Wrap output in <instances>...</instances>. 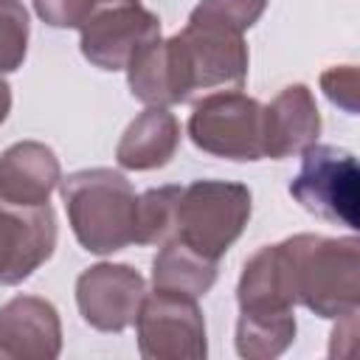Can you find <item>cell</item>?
<instances>
[{
    "label": "cell",
    "mask_w": 360,
    "mask_h": 360,
    "mask_svg": "<svg viewBox=\"0 0 360 360\" xmlns=\"http://www.w3.org/2000/svg\"><path fill=\"white\" fill-rule=\"evenodd\" d=\"M245 34L188 20L169 39L141 48L127 65L129 93L146 107H172L194 101L211 90H242L248 79Z\"/></svg>",
    "instance_id": "6da1fadb"
},
{
    "label": "cell",
    "mask_w": 360,
    "mask_h": 360,
    "mask_svg": "<svg viewBox=\"0 0 360 360\" xmlns=\"http://www.w3.org/2000/svg\"><path fill=\"white\" fill-rule=\"evenodd\" d=\"M290 264L295 304L321 318H343L360 307L357 236L295 233L281 242Z\"/></svg>",
    "instance_id": "7a4b0ae2"
},
{
    "label": "cell",
    "mask_w": 360,
    "mask_h": 360,
    "mask_svg": "<svg viewBox=\"0 0 360 360\" xmlns=\"http://www.w3.org/2000/svg\"><path fill=\"white\" fill-rule=\"evenodd\" d=\"M76 242L96 256H110L135 242L138 194L115 169H82L59 180Z\"/></svg>",
    "instance_id": "3957f363"
},
{
    "label": "cell",
    "mask_w": 360,
    "mask_h": 360,
    "mask_svg": "<svg viewBox=\"0 0 360 360\" xmlns=\"http://www.w3.org/2000/svg\"><path fill=\"white\" fill-rule=\"evenodd\" d=\"M253 211L250 188L231 180H194L180 186L172 239L219 262L242 236Z\"/></svg>",
    "instance_id": "277c9868"
},
{
    "label": "cell",
    "mask_w": 360,
    "mask_h": 360,
    "mask_svg": "<svg viewBox=\"0 0 360 360\" xmlns=\"http://www.w3.org/2000/svg\"><path fill=\"white\" fill-rule=\"evenodd\" d=\"M262 112L264 107L256 98L239 90H217L194 104L186 129L191 143L205 155L225 160H262Z\"/></svg>",
    "instance_id": "5b68a950"
},
{
    "label": "cell",
    "mask_w": 360,
    "mask_h": 360,
    "mask_svg": "<svg viewBox=\"0 0 360 360\" xmlns=\"http://www.w3.org/2000/svg\"><path fill=\"white\" fill-rule=\"evenodd\" d=\"M357 183L360 169L352 152L312 143L301 152V169L290 183V194L304 211L357 231Z\"/></svg>",
    "instance_id": "8992f818"
},
{
    "label": "cell",
    "mask_w": 360,
    "mask_h": 360,
    "mask_svg": "<svg viewBox=\"0 0 360 360\" xmlns=\"http://www.w3.org/2000/svg\"><path fill=\"white\" fill-rule=\"evenodd\" d=\"M135 335L146 360H202L208 354L202 309L197 298L183 292H146L135 318Z\"/></svg>",
    "instance_id": "52a82bcc"
},
{
    "label": "cell",
    "mask_w": 360,
    "mask_h": 360,
    "mask_svg": "<svg viewBox=\"0 0 360 360\" xmlns=\"http://www.w3.org/2000/svg\"><path fill=\"white\" fill-rule=\"evenodd\" d=\"M82 56L98 70H127L132 56L160 37V20L141 0H118L96 11L82 28Z\"/></svg>",
    "instance_id": "ba28073f"
},
{
    "label": "cell",
    "mask_w": 360,
    "mask_h": 360,
    "mask_svg": "<svg viewBox=\"0 0 360 360\" xmlns=\"http://www.w3.org/2000/svg\"><path fill=\"white\" fill-rule=\"evenodd\" d=\"M143 295L146 278L129 264L101 262L76 278V307L84 323L98 332L118 335L129 329L138 318Z\"/></svg>",
    "instance_id": "9c48e42d"
},
{
    "label": "cell",
    "mask_w": 360,
    "mask_h": 360,
    "mask_svg": "<svg viewBox=\"0 0 360 360\" xmlns=\"http://www.w3.org/2000/svg\"><path fill=\"white\" fill-rule=\"evenodd\" d=\"M56 214L48 205H8L0 200V284L25 281L53 256Z\"/></svg>",
    "instance_id": "30bf717a"
},
{
    "label": "cell",
    "mask_w": 360,
    "mask_h": 360,
    "mask_svg": "<svg viewBox=\"0 0 360 360\" xmlns=\"http://www.w3.org/2000/svg\"><path fill=\"white\" fill-rule=\"evenodd\" d=\"M62 352V321L51 301L17 295L0 307V360H53Z\"/></svg>",
    "instance_id": "8fae6325"
},
{
    "label": "cell",
    "mask_w": 360,
    "mask_h": 360,
    "mask_svg": "<svg viewBox=\"0 0 360 360\" xmlns=\"http://www.w3.org/2000/svg\"><path fill=\"white\" fill-rule=\"evenodd\" d=\"M264 158L281 160L318 143L321 112L307 84H287L262 112Z\"/></svg>",
    "instance_id": "7c38bea8"
},
{
    "label": "cell",
    "mask_w": 360,
    "mask_h": 360,
    "mask_svg": "<svg viewBox=\"0 0 360 360\" xmlns=\"http://www.w3.org/2000/svg\"><path fill=\"white\" fill-rule=\"evenodd\" d=\"M59 180V158L39 141H17L0 155V200L8 205H48Z\"/></svg>",
    "instance_id": "4fadbf2b"
},
{
    "label": "cell",
    "mask_w": 360,
    "mask_h": 360,
    "mask_svg": "<svg viewBox=\"0 0 360 360\" xmlns=\"http://www.w3.org/2000/svg\"><path fill=\"white\" fill-rule=\"evenodd\" d=\"M236 304L245 315L292 312L295 292L290 281V264L281 242L259 248L242 267L236 284Z\"/></svg>",
    "instance_id": "5bb4252c"
},
{
    "label": "cell",
    "mask_w": 360,
    "mask_h": 360,
    "mask_svg": "<svg viewBox=\"0 0 360 360\" xmlns=\"http://www.w3.org/2000/svg\"><path fill=\"white\" fill-rule=\"evenodd\" d=\"M180 146V121L169 107H146L124 129L115 160L129 172H152L166 166Z\"/></svg>",
    "instance_id": "9a60e30c"
},
{
    "label": "cell",
    "mask_w": 360,
    "mask_h": 360,
    "mask_svg": "<svg viewBox=\"0 0 360 360\" xmlns=\"http://www.w3.org/2000/svg\"><path fill=\"white\" fill-rule=\"evenodd\" d=\"M217 281V262L200 256L177 239L160 245V253L152 262V284L155 290L183 292L191 298L205 295Z\"/></svg>",
    "instance_id": "2e32d148"
},
{
    "label": "cell",
    "mask_w": 360,
    "mask_h": 360,
    "mask_svg": "<svg viewBox=\"0 0 360 360\" xmlns=\"http://www.w3.org/2000/svg\"><path fill=\"white\" fill-rule=\"evenodd\" d=\"M295 340V315H245L236 321V354L245 360H273L284 354Z\"/></svg>",
    "instance_id": "e0dca14e"
},
{
    "label": "cell",
    "mask_w": 360,
    "mask_h": 360,
    "mask_svg": "<svg viewBox=\"0 0 360 360\" xmlns=\"http://www.w3.org/2000/svg\"><path fill=\"white\" fill-rule=\"evenodd\" d=\"M180 186H160L138 194L135 245H163L174 231V205Z\"/></svg>",
    "instance_id": "ac0fdd59"
},
{
    "label": "cell",
    "mask_w": 360,
    "mask_h": 360,
    "mask_svg": "<svg viewBox=\"0 0 360 360\" xmlns=\"http://www.w3.org/2000/svg\"><path fill=\"white\" fill-rule=\"evenodd\" d=\"M28 11L22 0H0V76L14 73L28 53Z\"/></svg>",
    "instance_id": "d6986e66"
},
{
    "label": "cell",
    "mask_w": 360,
    "mask_h": 360,
    "mask_svg": "<svg viewBox=\"0 0 360 360\" xmlns=\"http://www.w3.org/2000/svg\"><path fill=\"white\" fill-rule=\"evenodd\" d=\"M264 8H267V0H200L191 8L188 20H202V22H214V25L245 34L259 22Z\"/></svg>",
    "instance_id": "ffe728a7"
},
{
    "label": "cell",
    "mask_w": 360,
    "mask_h": 360,
    "mask_svg": "<svg viewBox=\"0 0 360 360\" xmlns=\"http://www.w3.org/2000/svg\"><path fill=\"white\" fill-rule=\"evenodd\" d=\"M118 0H34V11L51 28H82L96 11Z\"/></svg>",
    "instance_id": "44dd1931"
},
{
    "label": "cell",
    "mask_w": 360,
    "mask_h": 360,
    "mask_svg": "<svg viewBox=\"0 0 360 360\" xmlns=\"http://www.w3.org/2000/svg\"><path fill=\"white\" fill-rule=\"evenodd\" d=\"M321 90L335 107L346 110L349 115H357V110H360V73L354 65H335V68L323 70L321 73Z\"/></svg>",
    "instance_id": "7402d4cb"
},
{
    "label": "cell",
    "mask_w": 360,
    "mask_h": 360,
    "mask_svg": "<svg viewBox=\"0 0 360 360\" xmlns=\"http://www.w3.org/2000/svg\"><path fill=\"white\" fill-rule=\"evenodd\" d=\"M8 112H11V87H8V82L0 76V124L8 118Z\"/></svg>",
    "instance_id": "603a6c76"
}]
</instances>
